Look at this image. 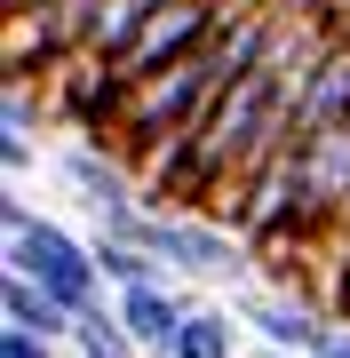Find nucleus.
Wrapping results in <instances>:
<instances>
[{
	"label": "nucleus",
	"instance_id": "1",
	"mask_svg": "<svg viewBox=\"0 0 350 358\" xmlns=\"http://www.w3.org/2000/svg\"><path fill=\"white\" fill-rule=\"evenodd\" d=\"M8 271H32L48 294H64L72 310H96L104 303V271H96V247L72 239L64 223L32 215L24 231H8Z\"/></svg>",
	"mask_w": 350,
	"mask_h": 358
},
{
	"label": "nucleus",
	"instance_id": "2",
	"mask_svg": "<svg viewBox=\"0 0 350 358\" xmlns=\"http://www.w3.org/2000/svg\"><path fill=\"white\" fill-rule=\"evenodd\" d=\"M231 8H239V0H168V8H159L152 24L128 40V56H112L119 88H136V80H152V72L183 64L191 48H207V40L223 32V16H231Z\"/></svg>",
	"mask_w": 350,
	"mask_h": 358
},
{
	"label": "nucleus",
	"instance_id": "3",
	"mask_svg": "<svg viewBox=\"0 0 350 358\" xmlns=\"http://www.w3.org/2000/svg\"><path fill=\"white\" fill-rule=\"evenodd\" d=\"M231 310L247 319V334L271 343V350H326V343H335V319L311 310L302 294H279V287H247Z\"/></svg>",
	"mask_w": 350,
	"mask_h": 358
},
{
	"label": "nucleus",
	"instance_id": "4",
	"mask_svg": "<svg viewBox=\"0 0 350 358\" xmlns=\"http://www.w3.org/2000/svg\"><path fill=\"white\" fill-rule=\"evenodd\" d=\"M56 176L80 192V207H88V215H112V207H128V199H152V192L136 183V167L119 159V143H104V136L64 143V152H56Z\"/></svg>",
	"mask_w": 350,
	"mask_h": 358
},
{
	"label": "nucleus",
	"instance_id": "5",
	"mask_svg": "<svg viewBox=\"0 0 350 358\" xmlns=\"http://www.w3.org/2000/svg\"><path fill=\"white\" fill-rule=\"evenodd\" d=\"M112 303H119V319H128V334L152 358H168L175 350V334H183V319H191V294H183L175 279H143V287H112Z\"/></svg>",
	"mask_w": 350,
	"mask_h": 358
},
{
	"label": "nucleus",
	"instance_id": "6",
	"mask_svg": "<svg viewBox=\"0 0 350 358\" xmlns=\"http://www.w3.org/2000/svg\"><path fill=\"white\" fill-rule=\"evenodd\" d=\"M0 310H8V327H32V334H48V343H72V327H80V310L64 303V294H48L32 271H8Z\"/></svg>",
	"mask_w": 350,
	"mask_h": 358
},
{
	"label": "nucleus",
	"instance_id": "7",
	"mask_svg": "<svg viewBox=\"0 0 350 358\" xmlns=\"http://www.w3.org/2000/svg\"><path fill=\"white\" fill-rule=\"evenodd\" d=\"M72 358H152V350L128 334L119 303H96V310H80V327H72Z\"/></svg>",
	"mask_w": 350,
	"mask_h": 358
},
{
	"label": "nucleus",
	"instance_id": "8",
	"mask_svg": "<svg viewBox=\"0 0 350 358\" xmlns=\"http://www.w3.org/2000/svg\"><path fill=\"white\" fill-rule=\"evenodd\" d=\"M88 247H96V271H104V287H143V279H168V263H159L152 247L119 239V231H88Z\"/></svg>",
	"mask_w": 350,
	"mask_h": 358
},
{
	"label": "nucleus",
	"instance_id": "9",
	"mask_svg": "<svg viewBox=\"0 0 350 358\" xmlns=\"http://www.w3.org/2000/svg\"><path fill=\"white\" fill-rule=\"evenodd\" d=\"M239 310H215V303H199L191 319H183V334H175V350L168 358H231L239 350Z\"/></svg>",
	"mask_w": 350,
	"mask_h": 358
},
{
	"label": "nucleus",
	"instance_id": "10",
	"mask_svg": "<svg viewBox=\"0 0 350 358\" xmlns=\"http://www.w3.org/2000/svg\"><path fill=\"white\" fill-rule=\"evenodd\" d=\"M0 120H8L16 136H32V128H48V120H56V96H40L32 80H8V103H0Z\"/></svg>",
	"mask_w": 350,
	"mask_h": 358
},
{
	"label": "nucleus",
	"instance_id": "11",
	"mask_svg": "<svg viewBox=\"0 0 350 358\" xmlns=\"http://www.w3.org/2000/svg\"><path fill=\"white\" fill-rule=\"evenodd\" d=\"M32 159H40V143H32V136L0 128V167H8V183H16V176H32Z\"/></svg>",
	"mask_w": 350,
	"mask_h": 358
},
{
	"label": "nucleus",
	"instance_id": "12",
	"mask_svg": "<svg viewBox=\"0 0 350 358\" xmlns=\"http://www.w3.org/2000/svg\"><path fill=\"white\" fill-rule=\"evenodd\" d=\"M0 358H56V343L32 334V327H8V334H0Z\"/></svg>",
	"mask_w": 350,
	"mask_h": 358
},
{
	"label": "nucleus",
	"instance_id": "13",
	"mask_svg": "<svg viewBox=\"0 0 350 358\" xmlns=\"http://www.w3.org/2000/svg\"><path fill=\"white\" fill-rule=\"evenodd\" d=\"M326 271H335V287H342V279H350V223H342V231H335V239H326Z\"/></svg>",
	"mask_w": 350,
	"mask_h": 358
}]
</instances>
